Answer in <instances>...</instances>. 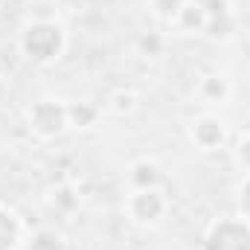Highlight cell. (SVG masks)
<instances>
[{
  "label": "cell",
  "instance_id": "9",
  "mask_svg": "<svg viewBox=\"0 0 250 250\" xmlns=\"http://www.w3.org/2000/svg\"><path fill=\"white\" fill-rule=\"evenodd\" d=\"M236 154H239V160H242V163H245V166L250 169V134H245V137H239Z\"/></svg>",
  "mask_w": 250,
  "mask_h": 250
},
{
  "label": "cell",
  "instance_id": "4",
  "mask_svg": "<svg viewBox=\"0 0 250 250\" xmlns=\"http://www.w3.org/2000/svg\"><path fill=\"white\" fill-rule=\"evenodd\" d=\"M166 212V198L160 195V189L143 187L128 198V215L137 224H157Z\"/></svg>",
  "mask_w": 250,
  "mask_h": 250
},
{
  "label": "cell",
  "instance_id": "6",
  "mask_svg": "<svg viewBox=\"0 0 250 250\" xmlns=\"http://www.w3.org/2000/svg\"><path fill=\"white\" fill-rule=\"evenodd\" d=\"M21 239H23L21 221L15 218V212L0 207V250H18Z\"/></svg>",
  "mask_w": 250,
  "mask_h": 250
},
{
  "label": "cell",
  "instance_id": "5",
  "mask_svg": "<svg viewBox=\"0 0 250 250\" xmlns=\"http://www.w3.org/2000/svg\"><path fill=\"white\" fill-rule=\"evenodd\" d=\"M192 140L201 151H215L227 143V125L221 123L215 114H204L192 123Z\"/></svg>",
  "mask_w": 250,
  "mask_h": 250
},
{
  "label": "cell",
  "instance_id": "1",
  "mask_svg": "<svg viewBox=\"0 0 250 250\" xmlns=\"http://www.w3.org/2000/svg\"><path fill=\"white\" fill-rule=\"evenodd\" d=\"M64 29L59 23H50V21H38V23H29L23 32H21V50L26 59H32L35 64H50L56 62L64 53Z\"/></svg>",
  "mask_w": 250,
  "mask_h": 250
},
{
  "label": "cell",
  "instance_id": "2",
  "mask_svg": "<svg viewBox=\"0 0 250 250\" xmlns=\"http://www.w3.org/2000/svg\"><path fill=\"white\" fill-rule=\"evenodd\" d=\"M26 120H29V128L38 137L50 140V137H59V134H64L70 128V111L59 99H41V102H35L29 108Z\"/></svg>",
  "mask_w": 250,
  "mask_h": 250
},
{
  "label": "cell",
  "instance_id": "3",
  "mask_svg": "<svg viewBox=\"0 0 250 250\" xmlns=\"http://www.w3.org/2000/svg\"><path fill=\"white\" fill-rule=\"evenodd\" d=\"M204 250H250V224L245 218H221L207 230Z\"/></svg>",
  "mask_w": 250,
  "mask_h": 250
},
{
  "label": "cell",
  "instance_id": "8",
  "mask_svg": "<svg viewBox=\"0 0 250 250\" xmlns=\"http://www.w3.org/2000/svg\"><path fill=\"white\" fill-rule=\"evenodd\" d=\"M239 209H242V218L250 224V172L239 187Z\"/></svg>",
  "mask_w": 250,
  "mask_h": 250
},
{
  "label": "cell",
  "instance_id": "7",
  "mask_svg": "<svg viewBox=\"0 0 250 250\" xmlns=\"http://www.w3.org/2000/svg\"><path fill=\"white\" fill-rule=\"evenodd\" d=\"M29 250H67V242L56 230H38L29 242Z\"/></svg>",
  "mask_w": 250,
  "mask_h": 250
}]
</instances>
